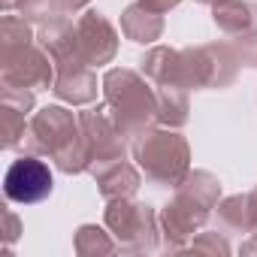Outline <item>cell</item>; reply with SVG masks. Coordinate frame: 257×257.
Segmentation results:
<instances>
[{
  "instance_id": "484cf974",
  "label": "cell",
  "mask_w": 257,
  "mask_h": 257,
  "mask_svg": "<svg viewBox=\"0 0 257 257\" xmlns=\"http://www.w3.org/2000/svg\"><path fill=\"white\" fill-rule=\"evenodd\" d=\"M248 200H251V215H254V230L248 233V239L242 242V254H257V188L248 194Z\"/></svg>"
},
{
  "instance_id": "83f0119b",
  "label": "cell",
  "mask_w": 257,
  "mask_h": 257,
  "mask_svg": "<svg viewBox=\"0 0 257 257\" xmlns=\"http://www.w3.org/2000/svg\"><path fill=\"white\" fill-rule=\"evenodd\" d=\"M140 4L146 7V10H152V13H170V10H176L179 4H182V0H140Z\"/></svg>"
},
{
  "instance_id": "ba28073f",
  "label": "cell",
  "mask_w": 257,
  "mask_h": 257,
  "mask_svg": "<svg viewBox=\"0 0 257 257\" xmlns=\"http://www.w3.org/2000/svg\"><path fill=\"white\" fill-rule=\"evenodd\" d=\"M55 61L49 52L34 43L10 58L0 61V88H25V91H43L55 85Z\"/></svg>"
},
{
  "instance_id": "d4e9b609",
  "label": "cell",
  "mask_w": 257,
  "mask_h": 257,
  "mask_svg": "<svg viewBox=\"0 0 257 257\" xmlns=\"http://www.w3.org/2000/svg\"><path fill=\"white\" fill-rule=\"evenodd\" d=\"M4 221H7L4 242H7V248H13V245H16V239H19V233H22V221H19V215H16L13 209H4Z\"/></svg>"
},
{
  "instance_id": "f546056e",
  "label": "cell",
  "mask_w": 257,
  "mask_h": 257,
  "mask_svg": "<svg viewBox=\"0 0 257 257\" xmlns=\"http://www.w3.org/2000/svg\"><path fill=\"white\" fill-rule=\"evenodd\" d=\"M194 4H209V7H212V4H215V0H194Z\"/></svg>"
},
{
  "instance_id": "7402d4cb",
  "label": "cell",
  "mask_w": 257,
  "mask_h": 257,
  "mask_svg": "<svg viewBox=\"0 0 257 257\" xmlns=\"http://www.w3.org/2000/svg\"><path fill=\"white\" fill-rule=\"evenodd\" d=\"M185 251H191V254L227 257V254H230V242L224 239V233H221V230H200V233L185 245Z\"/></svg>"
},
{
  "instance_id": "4fadbf2b",
  "label": "cell",
  "mask_w": 257,
  "mask_h": 257,
  "mask_svg": "<svg viewBox=\"0 0 257 257\" xmlns=\"http://www.w3.org/2000/svg\"><path fill=\"white\" fill-rule=\"evenodd\" d=\"M97 182V191L100 197L109 203V200H124V197H137L140 185H143V170L134 167L131 161H106V164H94L88 170Z\"/></svg>"
},
{
  "instance_id": "7a4b0ae2",
  "label": "cell",
  "mask_w": 257,
  "mask_h": 257,
  "mask_svg": "<svg viewBox=\"0 0 257 257\" xmlns=\"http://www.w3.org/2000/svg\"><path fill=\"white\" fill-rule=\"evenodd\" d=\"M221 200V182L209 170H191L188 179L176 188L173 200L164 206L161 218V248L164 251H185V245L206 227L215 215Z\"/></svg>"
},
{
  "instance_id": "e0dca14e",
  "label": "cell",
  "mask_w": 257,
  "mask_h": 257,
  "mask_svg": "<svg viewBox=\"0 0 257 257\" xmlns=\"http://www.w3.org/2000/svg\"><path fill=\"white\" fill-rule=\"evenodd\" d=\"M212 22L221 34H227L230 40L251 31L257 25V10L248 0H215L212 4Z\"/></svg>"
},
{
  "instance_id": "8fae6325",
  "label": "cell",
  "mask_w": 257,
  "mask_h": 257,
  "mask_svg": "<svg viewBox=\"0 0 257 257\" xmlns=\"http://www.w3.org/2000/svg\"><path fill=\"white\" fill-rule=\"evenodd\" d=\"M37 43L49 52V58L55 61L58 73L76 70V67H88L82 52H79V43H76V22H70L67 16H58V19L40 25Z\"/></svg>"
},
{
  "instance_id": "30bf717a",
  "label": "cell",
  "mask_w": 257,
  "mask_h": 257,
  "mask_svg": "<svg viewBox=\"0 0 257 257\" xmlns=\"http://www.w3.org/2000/svg\"><path fill=\"white\" fill-rule=\"evenodd\" d=\"M76 43L88 67H103L118 55V31L100 10H85L76 19Z\"/></svg>"
},
{
  "instance_id": "44dd1931",
  "label": "cell",
  "mask_w": 257,
  "mask_h": 257,
  "mask_svg": "<svg viewBox=\"0 0 257 257\" xmlns=\"http://www.w3.org/2000/svg\"><path fill=\"white\" fill-rule=\"evenodd\" d=\"M73 248L79 257H103V254H115L118 242L109 233V227H97V224H82L73 236Z\"/></svg>"
},
{
  "instance_id": "2e32d148",
  "label": "cell",
  "mask_w": 257,
  "mask_h": 257,
  "mask_svg": "<svg viewBox=\"0 0 257 257\" xmlns=\"http://www.w3.org/2000/svg\"><path fill=\"white\" fill-rule=\"evenodd\" d=\"M55 97L70 103V106H88L97 97V76L91 67H76V70H64L55 76L52 85Z\"/></svg>"
},
{
  "instance_id": "ffe728a7",
  "label": "cell",
  "mask_w": 257,
  "mask_h": 257,
  "mask_svg": "<svg viewBox=\"0 0 257 257\" xmlns=\"http://www.w3.org/2000/svg\"><path fill=\"white\" fill-rule=\"evenodd\" d=\"M31 25L34 22H28L25 16H4V22H0V61L37 43Z\"/></svg>"
},
{
  "instance_id": "8992f818",
  "label": "cell",
  "mask_w": 257,
  "mask_h": 257,
  "mask_svg": "<svg viewBox=\"0 0 257 257\" xmlns=\"http://www.w3.org/2000/svg\"><path fill=\"white\" fill-rule=\"evenodd\" d=\"M239 55L233 43H206L182 49V73L188 91H221L230 88L239 73Z\"/></svg>"
},
{
  "instance_id": "5bb4252c",
  "label": "cell",
  "mask_w": 257,
  "mask_h": 257,
  "mask_svg": "<svg viewBox=\"0 0 257 257\" xmlns=\"http://www.w3.org/2000/svg\"><path fill=\"white\" fill-rule=\"evenodd\" d=\"M143 76L152 85H179L185 88V73H182V49H170V46H152L143 58H140Z\"/></svg>"
},
{
  "instance_id": "ac0fdd59",
  "label": "cell",
  "mask_w": 257,
  "mask_h": 257,
  "mask_svg": "<svg viewBox=\"0 0 257 257\" xmlns=\"http://www.w3.org/2000/svg\"><path fill=\"white\" fill-rule=\"evenodd\" d=\"M215 227L221 233H251L254 230V215H251V200L248 194H233L218 200L215 206Z\"/></svg>"
},
{
  "instance_id": "52a82bcc",
  "label": "cell",
  "mask_w": 257,
  "mask_h": 257,
  "mask_svg": "<svg viewBox=\"0 0 257 257\" xmlns=\"http://www.w3.org/2000/svg\"><path fill=\"white\" fill-rule=\"evenodd\" d=\"M55 191V179L49 164L40 155H22L19 161L10 164L7 176H4V194L10 203L19 206H34L49 200Z\"/></svg>"
},
{
  "instance_id": "9a60e30c",
  "label": "cell",
  "mask_w": 257,
  "mask_h": 257,
  "mask_svg": "<svg viewBox=\"0 0 257 257\" xmlns=\"http://www.w3.org/2000/svg\"><path fill=\"white\" fill-rule=\"evenodd\" d=\"M121 34L131 40V43L152 46V43H158L164 37V16L146 10L140 0H137V4H131V7L121 13Z\"/></svg>"
},
{
  "instance_id": "6da1fadb",
  "label": "cell",
  "mask_w": 257,
  "mask_h": 257,
  "mask_svg": "<svg viewBox=\"0 0 257 257\" xmlns=\"http://www.w3.org/2000/svg\"><path fill=\"white\" fill-rule=\"evenodd\" d=\"M19 152L55 161L64 176H79L91 170V146L82 131V121L64 106H43L31 115Z\"/></svg>"
},
{
  "instance_id": "f1b7e54d",
  "label": "cell",
  "mask_w": 257,
  "mask_h": 257,
  "mask_svg": "<svg viewBox=\"0 0 257 257\" xmlns=\"http://www.w3.org/2000/svg\"><path fill=\"white\" fill-rule=\"evenodd\" d=\"M0 7H4V13H13L16 10V0H0Z\"/></svg>"
},
{
  "instance_id": "d6986e66",
  "label": "cell",
  "mask_w": 257,
  "mask_h": 257,
  "mask_svg": "<svg viewBox=\"0 0 257 257\" xmlns=\"http://www.w3.org/2000/svg\"><path fill=\"white\" fill-rule=\"evenodd\" d=\"M158 91V124L164 127H185L191 118V91L179 85H155Z\"/></svg>"
},
{
  "instance_id": "7c38bea8",
  "label": "cell",
  "mask_w": 257,
  "mask_h": 257,
  "mask_svg": "<svg viewBox=\"0 0 257 257\" xmlns=\"http://www.w3.org/2000/svg\"><path fill=\"white\" fill-rule=\"evenodd\" d=\"M34 106H37L34 91H25V88H4L0 91V137H4L7 152L22 149Z\"/></svg>"
},
{
  "instance_id": "603a6c76",
  "label": "cell",
  "mask_w": 257,
  "mask_h": 257,
  "mask_svg": "<svg viewBox=\"0 0 257 257\" xmlns=\"http://www.w3.org/2000/svg\"><path fill=\"white\" fill-rule=\"evenodd\" d=\"M16 10H19V16H25L34 25H46V22L58 19L55 0H16Z\"/></svg>"
},
{
  "instance_id": "3957f363",
  "label": "cell",
  "mask_w": 257,
  "mask_h": 257,
  "mask_svg": "<svg viewBox=\"0 0 257 257\" xmlns=\"http://www.w3.org/2000/svg\"><path fill=\"white\" fill-rule=\"evenodd\" d=\"M100 91H103V103L109 106L112 118L118 121V127L131 143L158 124V91L143 73L127 67H112L106 70Z\"/></svg>"
},
{
  "instance_id": "cb8c5ba5",
  "label": "cell",
  "mask_w": 257,
  "mask_h": 257,
  "mask_svg": "<svg viewBox=\"0 0 257 257\" xmlns=\"http://www.w3.org/2000/svg\"><path fill=\"white\" fill-rule=\"evenodd\" d=\"M233 49H236V55H239V64L257 70V25H254L251 31L233 37Z\"/></svg>"
},
{
  "instance_id": "9c48e42d",
  "label": "cell",
  "mask_w": 257,
  "mask_h": 257,
  "mask_svg": "<svg viewBox=\"0 0 257 257\" xmlns=\"http://www.w3.org/2000/svg\"><path fill=\"white\" fill-rule=\"evenodd\" d=\"M79 121H82V131H85L88 146H91V167L106 164V161H118V158L127 155V143L131 140L124 137V131L112 118L106 103L79 112Z\"/></svg>"
},
{
  "instance_id": "277c9868",
  "label": "cell",
  "mask_w": 257,
  "mask_h": 257,
  "mask_svg": "<svg viewBox=\"0 0 257 257\" xmlns=\"http://www.w3.org/2000/svg\"><path fill=\"white\" fill-rule=\"evenodd\" d=\"M134 161L146 182L158 188H179L191 173V146L176 127H149L131 143Z\"/></svg>"
},
{
  "instance_id": "5b68a950",
  "label": "cell",
  "mask_w": 257,
  "mask_h": 257,
  "mask_svg": "<svg viewBox=\"0 0 257 257\" xmlns=\"http://www.w3.org/2000/svg\"><path fill=\"white\" fill-rule=\"evenodd\" d=\"M103 221L124 254H152L161 248V218L155 206L140 203L134 197L109 200Z\"/></svg>"
},
{
  "instance_id": "4316f807",
  "label": "cell",
  "mask_w": 257,
  "mask_h": 257,
  "mask_svg": "<svg viewBox=\"0 0 257 257\" xmlns=\"http://www.w3.org/2000/svg\"><path fill=\"white\" fill-rule=\"evenodd\" d=\"M88 4H91V0H55V10H58V16H76Z\"/></svg>"
}]
</instances>
